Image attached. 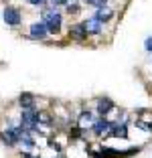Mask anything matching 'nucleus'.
I'll use <instances>...</instances> for the list:
<instances>
[{
    "mask_svg": "<svg viewBox=\"0 0 152 158\" xmlns=\"http://www.w3.org/2000/svg\"><path fill=\"white\" fill-rule=\"evenodd\" d=\"M93 16H95L97 20H101L103 24H108V23H112V20L116 19V10L110 8V6H101V8H95Z\"/></svg>",
    "mask_w": 152,
    "mask_h": 158,
    "instance_id": "nucleus-11",
    "label": "nucleus"
},
{
    "mask_svg": "<svg viewBox=\"0 0 152 158\" xmlns=\"http://www.w3.org/2000/svg\"><path fill=\"white\" fill-rule=\"evenodd\" d=\"M65 10H67L69 14H79V10H81V6H79L77 2H69V4L65 6Z\"/></svg>",
    "mask_w": 152,
    "mask_h": 158,
    "instance_id": "nucleus-15",
    "label": "nucleus"
},
{
    "mask_svg": "<svg viewBox=\"0 0 152 158\" xmlns=\"http://www.w3.org/2000/svg\"><path fill=\"white\" fill-rule=\"evenodd\" d=\"M2 19L8 27H20L23 24V10L14 4H6L2 10Z\"/></svg>",
    "mask_w": 152,
    "mask_h": 158,
    "instance_id": "nucleus-4",
    "label": "nucleus"
},
{
    "mask_svg": "<svg viewBox=\"0 0 152 158\" xmlns=\"http://www.w3.org/2000/svg\"><path fill=\"white\" fill-rule=\"evenodd\" d=\"M110 128H112V120H108V118H97L95 124L89 128V132H91L93 136H97V138H101V136L110 134Z\"/></svg>",
    "mask_w": 152,
    "mask_h": 158,
    "instance_id": "nucleus-9",
    "label": "nucleus"
},
{
    "mask_svg": "<svg viewBox=\"0 0 152 158\" xmlns=\"http://www.w3.org/2000/svg\"><path fill=\"white\" fill-rule=\"evenodd\" d=\"M83 27H85L87 37H99V35H103V27H106V24L101 23V20H97L91 14V16H87V19L83 20Z\"/></svg>",
    "mask_w": 152,
    "mask_h": 158,
    "instance_id": "nucleus-6",
    "label": "nucleus"
},
{
    "mask_svg": "<svg viewBox=\"0 0 152 158\" xmlns=\"http://www.w3.org/2000/svg\"><path fill=\"white\" fill-rule=\"evenodd\" d=\"M114 107H116V103H114V99L112 98H97V102H95V114H97V118H108L112 112H114Z\"/></svg>",
    "mask_w": 152,
    "mask_h": 158,
    "instance_id": "nucleus-7",
    "label": "nucleus"
},
{
    "mask_svg": "<svg viewBox=\"0 0 152 158\" xmlns=\"http://www.w3.org/2000/svg\"><path fill=\"white\" fill-rule=\"evenodd\" d=\"M23 134H27L24 126L20 122H16V124H8L0 130V140L6 148H14V146H19V140Z\"/></svg>",
    "mask_w": 152,
    "mask_h": 158,
    "instance_id": "nucleus-2",
    "label": "nucleus"
},
{
    "mask_svg": "<svg viewBox=\"0 0 152 158\" xmlns=\"http://www.w3.org/2000/svg\"><path fill=\"white\" fill-rule=\"evenodd\" d=\"M83 6H89V8H101V6H108V0H79Z\"/></svg>",
    "mask_w": 152,
    "mask_h": 158,
    "instance_id": "nucleus-14",
    "label": "nucleus"
},
{
    "mask_svg": "<svg viewBox=\"0 0 152 158\" xmlns=\"http://www.w3.org/2000/svg\"><path fill=\"white\" fill-rule=\"evenodd\" d=\"M144 49H146L148 53H152V35L146 37V41H144Z\"/></svg>",
    "mask_w": 152,
    "mask_h": 158,
    "instance_id": "nucleus-18",
    "label": "nucleus"
},
{
    "mask_svg": "<svg viewBox=\"0 0 152 158\" xmlns=\"http://www.w3.org/2000/svg\"><path fill=\"white\" fill-rule=\"evenodd\" d=\"M41 20L45 23L49 35H55V37L61 35V31H63V12L59 8H55V6H51V4H45L41 8Z\"/></svg>",
    "mask_w": 152,
    "mask_h": 158,
    "instance_id": "nucleus-1",
    "label": "nucleus"
},
{
    "mask_svg": "<svg viewBox=\"0 0 152 158\" xmlns=\"http://www.w3.org/2000/svg\"><path fill=\"white\" fill-rule=\"evenodd\" d=\"M51 6H55V8H65V6L69 4V0H49Z\"/></svg>",
    "mask_w": 152,
    "mask_h": 158,
    "instance_id": "nucleus-16",
    "label": "nucleus"
},
{
    "mask_svg": "<svg viewBox=\"0 0 152 158\" xmlns=\"http://www.w3.org/2000/svg\"><path fill=\"white\" fill-rule=\"evenodd\" d=\"M19 122L24 126V130H27V132L39 134V132H41V126H39V107H31V110H20V114H19Z\"/></svg>",
    "mask_w": 152,
    "mask_h": 158,
    "instance_id": "nucleus-3",
    "label": "nucleus"
},
{
    "mask_svg": "<svg viewBox=\"0 0 152 158\" xmlns=\"http://www.w3.org/2000/svg\"><path fill=\"white\" fill-rule=\"evenodd\" d=\"M69 2H79V0H69Z\"/></svg>",
    "mask_w": 152,
    "mask_h": 158,
    "instance_id": "nucleus-20",
    "label": "nucleus"
},
{
    "mask_svg": "<svg viewBox=\"0 0 152 158\" xmlns=\"http://www.w3.org/2000/svg\"><path fill=\"white\" fill-rule=\"evenodd\" d=\"M49 37L51 35H49V31H47L45 23H43L41 19L35 20V23L28 27V39H32V41H47Z\"/></svg>",
    "mask_w": 152,
    "mask_h": 158,
    "instance_id": "nucleus-5",
    "label": "nucleus"
},
{
    "mask_svg": "<svg viewBox=\"0 0 152 158\" xmlns=\"http://www.w3.org/2000/svg\"><path fill=\"white\" fill-rule=\"evenodd\" d=\"M19 144H20V148L23 150H35L37 148V138H35V134H32V132H27V134H23L20 136V140H19Z\"/></svg>",
    "mask_w": 152,
    "mask_h": 158,
    "instance_id": "nucleus-13",
    "label": "nucleus"
},
{
    "mask_svg": "<svg viewBox=\"0 0 152 158\" xmlns=\"http://www.w3.org/2000/svg\"><path fill=\"white\" fill-rule=\"evenodd\" d=\"M19 106H20V110H31V107H37V98H35V93L23 91L19 95Z\"/></svg>",
    "mask_w": 152,
    "mask_h": 158,
    "instance_id": "nucleus-12",
    "label": "nucleus"
},
{
    "mask_svg": "<svg viewBox=\"0 0 152 158\" xmlns=\"http://www.w3.org/2000/svg\"><path fill=\"white\" fill-rule=\"evenodd\" d=\"M95 120H97L95 110H81V112L77 114V126L83 128V130L87 128V132H89V128L95 124Z\"/></svg>",
    "mask_w": 152,
    "mask_h": 158,
    "instance_id": "nucleus-8",
    "label": "nucleus"
},
{
    "mask_svg": "<svg viewBox=\"0 0 152 158\" xmlns=\"http://www.w3.org/2000/svg\"><path fill=\"white\" fill-rule=\"evenodd\" d=\"M69 39L75 43H85L87 41V33H85V27H83V20H79V23H73L69 27Z\"/></svg>",
    "mask_w": 152,
    "mask_h": 158,
    "instance_id": "nucleus-10",
    "label": "nucleus"
},
{
    "mask_svg": "<svg viewBox=\"0 0 152 158\" xmlns=\"http://www.w3.org/2000/svg\"><path fill=\"white\" fill-rule=\"evenodd\" d=\"M27 158H41V156H27Z\"/></svg>",
    "mask_w": 152,
    "mask_h": 158,
    "instance_id": "nucleus-19",
    "label": "nucleus"
},
{
    "mask_svg": "<svg viewBox=\"0 0 152 158\" xmlns=\"http://www.w3.org/2000/svg\"><path fill=\"white\" fill-rule=\"evenodd\" d=\"M27 4H31V6H39V8H43L45 4H49V0H24Z\"/></svg>",
    "mask_w": 152,
    "mask_h": 158,
    "instance_id": "nucleus-17",
    "label": "nucleus"
}]
</instances>
